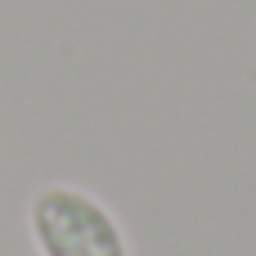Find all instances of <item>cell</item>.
<instances>
[{"instance_id": "1", "label": "cell", "mask_w": 256, "mask_h": 256, "mask_svg": "<svg viewBox=\"0 0 256 256\" xmlns=\"http://www.w3.org/2000/svg\"><path fill=\"white\" fill-rule=\"evenodd\" d=\"M27 234L40 256H130L112 207L76 184L36 189L27 202Z\"/></svg>"}]
</instances>
